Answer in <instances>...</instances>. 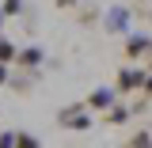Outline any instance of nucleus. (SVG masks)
<instances>
[{
    "mask_svg": "<svg viewBox=\"0 0 152 148\" xmlns=\"http://www.w3.org/2000/svg\"><path fill=\"white\" fill-rule=\"evenodd\" d=\"M103 118H107V125H126V122L133 118V106H126V103H114V106L103 114Z\"/></svg>",
    "mask_w": 152,
    "mask_h": 148,
    "instance_id": "0eeeda50",
    "label": "nucleus"
},
{
    "mask_svg": "<svg viewBox=\"0 0 152 148\" xmlns=\"http://www.w3.org/2000/svg\"><path fill=\"white\" fill-rule=\"evenodd\" d=\"M57 125L61 129H91V114H88V106L84 103H69V106H61L57 110Z\"/></svg>",
    "mask_w": 152,
    "mask_h": 148,
    "instance_id": "f257e3e1",
    "label": "nucleus"
},
{
    "mask_svg": "<svg viewBox=\"0 0 152 148\" xmlns=\"http://www.w3.org/2000/svg\"><path fill=\"white\" fill-rule=\"evenodd\" d=\"M122 148H152V133H148V129H137Z\"/></svg>",
    "mask_w": 152,
    "mask_h": 148,
    "instance_id": "1a4fd4ad",
    "label": "nucleus"
},
{
    "mask_svg": "<svg viewBox=\"0 0 152 148\" xmlns=\"http://www.w3.org/2000/svg\"><path fill=\"white\" fill-rule=\"evenodd\" d=\"M141 69H145V72H152V46L145 50V57H141Z\"/></svg>",
    "mask_w": 152,
    "mask_h": 148,
    "instance_id": "4468645a",
    "label": "nucleus"
},
{
    "mask_svg": "<svg viewBox=\"0 0 152 148\" xmlns=\"http://www.w3.org/2000/svg\"><path fill=\"white\" fill-rule=\"evenodd\" d=\"M145 69H141V65H122V69H118V76H114V91L118 95H133V91H141V87H145Z\"/></svg>",
    "mask_w": 152,
    "mask_h": 148,
    "instance_id": "f03ea898",
    "label": "nucleus"
},
{
    "mask_svg": "<svg viewBox=\"0 0 152 148\" xmlns=\"http://www.w3.org/2000/svg\"><path fill=\"white\" fill-rule=\"evenodd\" d=\"M141 95H145V99H152V72L145 76V87H141Z\"/></svg>",
    "mask_w": 152,
    "mask_h": 148,
    "instance_id": "2eb2a0df",
    "label": "nucleus"
},
{
    "mask_svg": "<svg viewBox=\"0 0 152 148\" xmlns=\"http://www.w3.org/2000/svg\"><path fill=\"white\" fill-rule=\"evenodd\" d=\"M57 8H61V12H69V8H76V4H80V0H53Z\"/></svg>",
    "mask_w": 152,
    "mask_h": 148,
    "instance_id": "dca6fc26",
    "label": "nucleus"
},
{
    "mask_svg": "<svg viewBox=\"0 0 152 148\" xmlns=\"http://www.w3.org/2000/svg\"><path fill=\"white\" fill-rule=\"evenodd\" d=\"M15 148H42V141L34 133H15Z\"/></svg>",
    "mask_w": 152,
    "mask_h": 148,
    "instance_id": "9b49d317",
    "label": "nucleus"
},
{
    "mask_svg": "<svg viewBox=\"0 0 152 148\" xmlns=\"http://www.w3.org/2000/svg\"><path fill=\"white\" fill-rule=\"evenodd\" d=\"M152 46L148 34H126V46H122V57H126V65H141V57L145 50Z\"/></svg>",
    "mask_w": 152,
    "mask_h": 148,
    "instance_id": "39448f33",
    "label": "nucleus"
},
{
    "mask_svg": "<svg viewBox=\"0 0 152 148\" xmlns=\"http://www.w3.org/2000/svg\"><path fill=\"white\" fill-rule=\"evenodd\" d=\"M0 12H4V15H8V19H15V15H23V0H4V4H0Z\"/></svg>",
    "mask_w": 152,
    "mask_h": 148,
    "instance_id": "f8f14e48",
    "label": "nucleus"
},
{
    "mask_svg": "<svg viewBox=\"0 0 152 148\" xmlns=\"http://www.w3.org/2000/svg\"><path fill=\"white\" fill-rule=\"evenodd\" d=\"M129 19H133L129 4H110L103 12V27H107V34H129Z\"/></svg>",
    "mask_w": 152,
    "mask_h": 148,
    "instance_id": "7ed1b4c3",
    "label": "nucleus"
},
{
    "mask_svg": "<svg viewBox=\"0 0 152 148\" xmlns=\"http://www.w3.org/2000/svg\"><path fill=\"white\" fill-rule=\"evenodd\" d=\"M4 23H8V15H4V12H0V31H4Z\"/></svg>",
    "mask_w": 152,
    "mask_h": 148,
    "instance_id": "a211bd4d",
    "label": "nucleus"
},
{
    "mask_svg": "<svg viewBox=\"0 0 152 148\" xmlns=\"http://www.w3.org/2000/svg\"><path fill=\"white\" fill-rule=\"evenodd\" d=\"M0 148H15V129H8V133H0Z\"/></svg>",
    "mask_w": 152,
    "mask_h": 148,
    "instance_id": "ddd939ff",
    "label": "nucleus"
},
{
    "mask_svg": "<svg viewBox=\"0 0 152 148\" xmlns=\"http://www.w3.org/2000/svg\"><path fill=\"white\" fill-rule=\"evenodd\" d=\"M15 42H12V38H4L0 34V65H15Z\"/></svg>",
    "mask_w": 152,
    "mask_h": 148,
    "instance_id": "6e6552de",
    "label": "nucleus"
},
{
    "mask_svg": "<svg viewBox=\"0 0 152 148\" xmlns=\"http://www.w3.org/2000/svg\"><path fill=\"white\" fill-rule=\"evenodd\" d=\"M76 19H80V27H95L103 15H99V8H95V4H88V8H80V15H76Z\"/></svg>",
    "mask_w": 152,
    "mask_h": 148,
    "instance_id": "9d476101",
    "label": "nucleus"
},
{
    "mask_svg": "<svg viewBox=\"0 0 152 148\" xmlns=\"http://www.w3.org/2000/svg\"><path fill=\"white\" fill-rule=\"evenodd\" d=\"M46 65V50L42 46H23L15 53V69H23V72H38Z\"/></svg>",
    "mask_w": 152,
    "mask_h": 148,
    "instance_id": "20e7f679",
    "label": "nucleus"
},
{
    "mask_svg": "<svg viewBox=\"0 0 152 148\" xmlns=\"http://www.w3.org/2000/svg\"><path fill=\"white\" fill-rule=\"evenodd\" d=\"M114 103H118V91H114V87H107V84H103V87H95L91 95H88V103H84V106H88V110H110Z\"/></svg>",
    "mask_w": 152,
    "mask_h": 148,
    "instance_id": "423d86ee",
    "label": "nucleus"
},
{
    "mask_svg": "<svg viewBox=\"0 0 152 148\" xmlns=\"http://www.w3.org/2000/svg\"><path fill=\"white\" fill-rule=\"evenodd\" d=\"M8 76H12V65H0V87L8 84Z\"/></svg>",
    "mask_w": 152,
    "mask_h": 148,
    "instance_id": "f3484780",
    "label": "nucleus"
}]
</instances>
